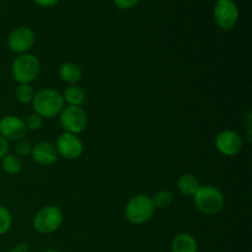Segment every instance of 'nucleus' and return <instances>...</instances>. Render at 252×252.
<instances>
[{
    "label": "nucleus",
    "instance_id": "6",
    "mask_svg": "<svg viewBox=\"0 0 252 252\" xmlns=\"http://www.w3.org/2000/svg\"><path fill=\"white\" fill-rule=\"evenodd\" d=\"M59 123L64 132L78 135L86 129L89 118L81 106H66L59 113Z\"/></svg>",
    "mask_w": 252,
    "mask_h": 252
},
{
    "label": "nucleus",
    "instance_id": "9",
    "mask_svg": "<svg viewBox=\"0 0 252 252\" xmlns=\"http://www.w3.org/2000/svg\"><path fill=\"white\" fill-rule=\"evenodd\" d=\"M36 42L34 32L30 27L21 26L12 30L7 37V46L14 53H27Z\"/></svg>",
    "mask_w": 252,
    "mask_h": 252
},
{
    "label": "nucleus",
    "instance_id": "10",
    "mask_svg": "<svg viewBox=\"0 0 252 252\" xmlns=\"http://www.w3.org/2000/svg\"><path fill=\"white\" fill-rule=\"evenodd\" d=\"M243 138L238 132L231 129L221 130L216 137V148L225 157H235L243 149Z\"/></svg>",
    "mask_w": 252,
    "mask_h": 252
},
{
    "label": "nucleus",
    "instance_id": "12",
    "mask_svg": "<svg viewBox=\"0 0 252 252\" xmlns=\"http://www.w3.org/2000/svg\"><path fill=\"white\" fill-rule=\"evenodd\" d=\"M31 157L37 164L42 166H51L58 159V153L56 147L48 142H39L32 145Z\"/></svg>",
    "mask_w": 252,
    "mask_h": 252
},
{
    "label": "nucleus",
    "instance_id": "27",
    "mask_svg": "<svg viewBox=\"0 0 252 252\" xmlns=\"http://www.w3.org/2000/svg\"><path fill=\"white\" fill-rule=\"evenodd\" d=\"M43 252H61V251L56 250V249H48V250H44Z\"/></svg>",
    "mask_w": 252,
    "mask_h": 252
},
{
    "label": "nucleus",
    "instance_id": "25",
    "mask_svg": "<svg viewBox=\"0 0 252 252\" xmlns=\"http://www.w3.org/2000/svg\"><path fill=\"white\" fill-rule=\"evenodd\" d=\"M34 4L39 5V6H43V7H52V6H56L61 0H32Z\"/></svg>",
    "mask_w": 252,
    "mask_h": 252
},
{
    "label": "nucleus",
    "instance_id": "16",
    "mask_svg": "<svg viewBox=\"0 0 252 252\" xmlns=\"http://www.w3.org/2000/svg\"><path fill=\"white\" fill-rule=\"evenodd\" d=\"M62 96L68 106H81L86 101L85 90L78 85H70L66 88Z\"/></svg>",
    "mask_w": 252,
    "mask_h": 252
},
{
    "label": "nucleus",
    "instance_id": "2",
    "mask_svg": "<svg viewBox=\"0 0 252 252\" xmlns=\"http://www.w3.org/2000/svg\"><path fill=\"white\" fill-rule=\"evenodd\" d=\"M196 208L206 216H214L224 207L223 192L212 185H203L193 196Z\"/></svg>",
    "mask_w": 252,
    "mask_h": 252
},
{
    "label": "nucleus",
    "instance_id": "15",
    "mask_svg": "<svg viewBox=\"0 0 252 252\" xmlns=\"http://www.w3.org/2000/svg\"><path fill=\"white\" fill-rule=\"evenodd\" d=\"M59 76H61V79L64 83L75 85L76 83H79L81 80L83 70L75 63H64L59 68Z\"/></svg>",
    "mask_w": 252,
    "mask_h": 252
},
{
    "label": "nucleus",
    "instance_id": "21",
    "mask_svg": "<svg viewBox=\"0 0 252 252\" xmlns=\"http://www.w3.org/2000/svg\"><path fill=\"white\" fill-rule=\"evenodd\" d=\"M15 152H16V157L19 158L30 157L32 153V145L26 140H20V142H16Z\"/></svg>",
    "mask_w": 252,
    "mask_h": 252
},
{
    "label": "nucleus",
    "instance_id": "20",
    "mask_svg": "<svg viewBox=\"0 0 252 252\" xmlns=\"http://www.w3.org/2000/svg\"><path fill=\"white\" fill-rule=\"evenodd\" d=\"M12 217L6 207L0 204V235H4L11 229Z\"/></svg>",
    "mask_w": 252,
    "mask_h": 252
},
{
    "label": "nucleus",
    "instance_id": "13",
    "mask_svg": "<svg viewBox=\"0 0 252 252\" xmlns=\"http://www.w3.org/2000/svg\"><path fill=\"white\" fill-rule=\"evenodd\" d=\"M171 252H198V244L191 234H177L171 243Z\"/></svg>",
    "mask_w": 252,
    "mask_h": 252
},
{
    "label": "nucleus",
    "instance_id": "22",
    "mask_svg": "<svg viewBox=\"0 0 252 252\" xmlns=\"http://www.w3.org/2000/svg\"><path fill=\"white\" fill-rule=\"evenodd\" d=\"M25 123H26L27 130H38L43 126V118L37 115V113H33V115H30L27 117Z\"/></svg>",
    "mask_w": 252,
    "mask_h": 252
},
{
    "label": "nucleus",
    "instance_id": "3",
    "mask_svg": "<svg viewBox=\"0 0 252 252\" xmlns=\"http://www.w3.org/2000/svg\"><path fill=\"white\" fill-rule=\"evenodd\" d=\"M155 209L157 208L154 207L152 197L147 194H137L128 201L125 209V216L130 224L140 225L152 219Z\"/></svg>",
    "mask_w": 252,
    "mask_h": 252
},
{
    "label": "nucleus",
    "instance_id": "11",
    "mask_svg": "<svg viewBox=\"0 0 252 252\" xmlns=\"http://www.w3.org/2000/svg\"><path fill=\"white\" fill-rule=\"evenodd\" d=\"M27 127L25 121L17 116L9 115L0 120V134L9 142H20L24 140L27 134Z\"/></svg>",
    "mask_w": 252,
    "mask_h": 252
},
{
    "label": "nucleus",
    "instance_id": "4",
    "mask_svg": "<svg viewBox=\"0 0 252 252\" xmlns=\"http://www.w3.org/2000/svg\"><path fill=\"white\" fill-rule=\"evenodd\" d=\"M63 224V213L57 206H44L34 214L32 225L39 234L56 233Z\"/></svg>",
    "mask_w": 252,
    "mask_h": 252
},
{
    "label": "nucleus",
    "instance_id": "14",
    "mask_svg": "<svg viewBox=\"0 0 252 252\" xmlns=\"http://www.w3.org/2000/svg\"><path fill=\"white\" fill-rule=\"evenodd\" d=\"M202 185L193 174H184L177 180V189L185 196H194Z\"/></svg>",
    "mask_w": 252,
    "mask_h": 252
},
{
    "label": "nucleus",
    "instance_id": "23",
    "mask_svg": "<svg viewBox=\"0 0 252 252\" xmlns=\"http://www.w3.org/2000/svg\"><path fill=\"white\" fill-rule=\"evenodd\" d=\"M140 0H113L116 6L118 9H122V10H128V9H132V7L137 6L139 4Z\"/></svg>",
    "mask_w": 252,
    "mask_h": 252
},
{
    "label": "nucleus",
    "instance_id": "5",
    "mask_svg": "<svg viewBox=\"0 0 252 252\" xmlns=\"http://www.w3.org/2000/svg\"><path fill=\"white\" fill-rule=\"evenodd\" d=\"M39 61L31 53L20 54L11 64V74L19 84H30L39 73Z\"/></svg>",
    "mask_w": 252,
    "mask_h": 252
},
{
    "label": "nucleus",
    "instance_id": "26",
    "mask_svg": "<svg viewBox=\"0 0 252 252\" xmlns=\"http://www.w3.org/2000/svg\"><path fill=\"white\" fill-rule=\"evenodd\" d=\"M30 246L26 243H20L17 245H15L14 248L10 249V252H29Z\"/></svg>",
    "mask_w": 252,
    "mask_h": 252
},
{
    "label": "nucleus",
    "instance_id": "24",
    "mask_svg": "<svg viewBox=\"0 0 252 252\" xmlns=\"http://www.w3.org/2000/svg\"><path fill=\"white\" fill-rule=\"evenodd\" d=\"M9 153V142L0 134V160L6 157Z\"/></svg>",
    "mask_w": 252,
    "mask_h": 252
},
{
    "label": "nucleus",
    "instance_id": "1",
    "mask_svg": "<svg viewBox=\"0 0 252 252\" xmlns=\"http://www.w3.org/2000/svg\"><path fill=\"white\" fill-rule=\"evenodd\" d=\"M65 102L59 91L54 89H43L34 94L32 108L42 118H53L65 107Z\"/></svg>",
    "mask_w": 252,
    "mask_h": 252
},
{
    "label": "nucleus",
    "instance_id": "19",
    "mask_svg": "<svg viewBox=\"0 0 252 252\" xmlns=\"http://www.w3.org/2000/svg\"><path fill=\"white\" fill-rule=\"evenodd\" d=\"M15 96H16L17 101H20L21 103L32 102L34 96V90L30 84H19V86L15 90Z\"/></svg>",
    "mask_w": 252,
    "mask_h": 252
},
{
    "label": "nucleus",
    "instance_id": "8",
    "mask_svg": "<svg viewBox=\"0 0 252 252\" xmlns=\"http://www.w3.org/2000/svg\"><path fill=\"white\" fill-rule=\"evenodd\" d=\"M56 150L58 155L66 160H75L83 154L84 144L80 138L71 133H62L56 142Z\"/></svg>",
    "mask_w": 252,
    "mask_h": 252
},
{
    "label": "nucleus",
    "instance_id": "17",
    "mask_svg": "<svg viewBox=\"0 0 252 252\" xmlns=\"http://www.w3.org/2000/svg\"><path fill=\"white\" fill-rule=\"evenodd\" d=\"M1 169L2 171L9 175H16L21 171L22 162L21 159L16 155L7 154L1 159Z\"/></svg>",
    "mask_w": 252,
    "mask_h": 252
},
{
    "label": "nucleus",
    "instance_id": "18",
    "mask_svg": "<svg viewBox=\"0 0 252 252\" xmlns=\"http://www.w3.org/2000/svg\"><path fill=\"white\" fill-rule=\"evenodd\" d=\"M152 199L155 208H167L174 201V194L169 189H161V191H158L154 197H152Z\"/></svg>",
    "mask_w": 252,
    "mask_h": 252
},
{
    "label": "nucleus",
    "instance_id": "7",
    "mask_svg": "<svg viewBox=\"0 0 252 252\" xmlns=\"http://www.w3.org/2000/svg\"><path fill=\"white\" fill-rule=\"evenodd\" d=\"M213 16L219 29L230 31L238 24V5L234 0H217L213 7Z\"/></svg>",
    "mask_w": 252,
    "mask_h": 252
}]
</instances>
